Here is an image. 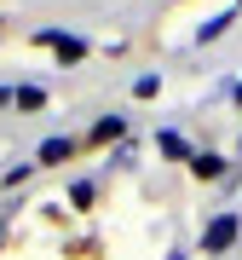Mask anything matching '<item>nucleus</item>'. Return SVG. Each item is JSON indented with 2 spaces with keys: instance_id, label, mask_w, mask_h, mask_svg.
Returning a JSON list of instances; mask_svg holds the SVG:
<instances>
[{
  "instance_id": "obj_1",
  "label": "nucleus",
  "mask_w": 242,
  "mask_h": 260,
  "mask_svg": "<svg viewBox=\"0 0 242 260\" xmlns=\"http://www.w3.org/2000/svg\"><path fill=\"white\" fill-rule=\"evenodd\" d=\"M231 243H236V214H219V220L208 225L202 249H208V254H219V249H231Z\"/></svg>"
},
{
  "instance_id": "obj_2",
  "label": "nucleus",
  "mask_w": 242,
  "mask_h": 260,
  "mask_svg": "<svg viewBox=\"0 0 242 260\" xmlns=\"http://www.w3.org/2000/svg\"><path fill=\"white\" fill-rule=\"evenodd\" d=\"M41 47H52L58 58H69V64H75V58H87V41H81V35H58V29L41 35Z\"/></svg>"
},
{
  "instance_id": "obj_3",
  "label": "nucleus",
  "mask_w": 242,
  "mask_h": 260,
  "mask_svg": "<svg viewBox=\"0 0 242 260\" xmlns=\"http://www.w3.org/2000/svg\"><path fill=\"white\" fill-rule=\"evenodd\" d=\"M190 168H196L202 179H219V174H225V156H214V150H196V156H190Z\"/></svg>"
},
{
  "instance_id": "obj_4",
  "label": "nucleus",
  "mask_w": 242,
  "mask_h": 260,
  "mask_svg": "<svg viewBox=\"0 0 242 260\" xmlns=\"http://www.w3.org/2000/svg\"><path fill=\"white\" fill-rule=\"evenodd\" d=\"M121 127H127L121 116H104L98 127H93V139H98V145H110V139H121Z\"/></svg>"
},
{
  "instance_id": "obj_5",
  "label": "nucleus",
  "mask_w": 242,
  "mask_h": 260,
  "mask_svg": "<svg viewBox=\"0 0 242 260\" xmlns=\"http://www.w3.org/2000/svg\"><path fill=\"white\" fill-rule=\"evenodd\" d=\"M69 150H75V139H47L41 145V162H64Z\"/></svg>"
},
{
  "instance_id": "obj_6",
  "label": "nucleus",
  "mask_w": 242,
  "mask_h": 260,
  "mask_svg": "<svg viewBox=\"0 0 242 260\" xmlns=\"http://www.w3.org/2000/svg\"><path fill=\"white\" fill-rule=\"evenodd\" d=\"M12 99H18L23 110H41V87H18V93H12Z\"/></svg>"
},
{
  "instance_id": "obj_7",
  "label": "nucleus",
  "mask_w": 242,
  "mask_h": 260,
  "mask_svg": "<svg viewBox=\"0 0 242 260\" xmlns=\"http://www.w3.org/2000/svg\"><path fill=\"white\" fill-rule=\"evenodd\" d=\"M236 99H242V81H236Z\"/></svg>"
}]
</instances>
